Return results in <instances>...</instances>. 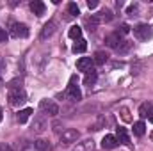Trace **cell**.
<instances>
[{"label": "cell", "mask_w": 153, "mask_h": 151, "mask_svg": "<svg viewBox=\"0 0 153 151\" xmlns=\"http://www.w3.org/2000/svg\"><path fill=\"white\" fill-rule=\"evenodd\" d=\"M96 78H98V73L93 70V71H89V73H85V76H84V85H94L96 84Z\"/></svg>", "instance_id": "18"}, {"label": "cell", "mask_w": 153, "mask_h": 151, "mask_svg": "<svg viewBox=\"0 0 153 151\" xmlns=\"http://www.w3.org/2000/svg\"><path fill=\"white\" fill-rule=\"evenodd\" d=\"M152 110H153V105L146 101V103H143V105L139 107V115H141V117H150Z\"/></svg>", "instance_id": "19"}, {"label": "cell", "mask_w": 153, "mask_h": 151, "mask_svg": "<svg viewBox=\"0 0 153 151\" xmlns=\"http://www.w3.org/2000/svg\"><path fill=\"white\" fill-rule=\"evenodd\" d=\"M27 101V94H25V91L20 87V89H11V93H9V103L13 105V107H18V105H23Z\"/></svg>", "instance_id": "2"}, {"label": "cell", "mask_w": 153, "mask_h": 151, "mask_svg": "<svg viewBox=\"0 0 153 151\" xmlns=\"http://www.w3.org/2000/svg\"><path fill=\"white\" fill-rule=\"evenodd\" d=\"M68 36H70L71 39H80V36H82V29H80L78 25L70 27V30H68Z\"/></svg>", "instance_id": "23"}, {"label": "cell", "mask_w": 153, "mask_h": 151, "mask_svg": "<svg viewBox=\"0 0 153 151\" xmlns=\"http://www.w3.org/2000/svg\"><path fill=\"white\" fill-rule=\"evenodd\" d=\"M0 85H2V80H0Z\"/></svg>", "instance_id": "35"}, {"label": "cell", "mask_w": 153, "mask_h": 151, "mask_svg": "<svg viewBox=\"0 0 153 151\" xmlns=\"http://www.w3.org/2000/svg\"><path fill=\"white\" fill-rule=\"evenodd\" d=\"M84 25L87 27V30H96L98 29V25H100V18L96 16V14H91V16H87L85 20H84Z\"/></svg>", "instance_id": "11"}, {"label": "cell", "mask_w": 153, "mask_h": 151, "mask_svg": "<svg viewBox=\"0 0 153 151\" xmlns=\"http://www.w3.org/2000/svg\"><path fill=\"white\" fill-rule=\"evenodd\" d=\"M116 32H117L119 36H125V34H128V32H130V27H128L126 23H121V25H119V29H117Z\"/></svg>", "instance_id": "27"}, {"label": "cell", "mask_w": 153, "mask_h": 151, "mask_svg": "<svg viewBox=\"0 0 153 151\" xmlns=\"http://www.w3.org/2000/svg\"><path fill=\"white\" fill-rule=\"evenodd\" d=\"M66 96H68L70 100H73V101H78V100L82 98V93H80V89H78V85L75 84V76H71V80H70V85H68V91H66Z\"/></svg>", "instance_id": "5"}, {"label": "cell", "mask_w": 153, "mask_h": 151, "mask_svg": "<svg viewBox=\"0 0 153 151\" xmlns=\"http://www.w3.org/2000/svg\"><path fill=\"white\" fill-rule=\"evenodd\" d=\"M121 115L125 121H130V115H128V109H121Z\"/></svg>", "instance_id": "30"}, {"label": "cell", "mask_w": 153, "mask_h": 151, "mask_svg": "<svg viewBox=\"0 0 153 151\" xmlns=\"http://www.w3.org/2000/svg\"><path fill=\"white\" fill-rule=\"evenodd\" d=\"M85 48H87V41L80 38V39H76V43L73 44V48H71V50H73L75 53H84V52H85Z\"/></svg>", "instance_id": "17"}, {"label": "cell", "mask_w": 153, "mask_h": 151, "mask_svg": "<svg viewBox=\"0 0 153 151\" xmlns=\"http://www.w3.org/2000/svg\"><path fill=\"white\" fill-rule=\"evenodd\" d=\"M134 36L139 39V41H148L153 36V30L148 23H139L134 27Z\"/></svg>", "instance_id": "1"}, {"label": "cell", "mask_w": 153, "mask_h": 151, "mask_svg": "<svg viewBox=\"0 0 153 151\" xmlns=\"http://www.w3.org/2000/svg\"><path fill=\"white\" fill-rule=\"evenodd\" d=\"M100 14H102V16H98V18H100V20H103V21H111V20L114 18V14H112V11H111V9H103Z\"/></svg>", "instance_id": "25"}, {"label": "cell", "mask_w": 153, "mask_h": 151, "mask_svg": "<svg viewBox=\"0 0 153 151\" xmlns=\"http://www.w3.org/2000/svg\"><path fill=\"white\" fill-rule=\"evenodd\" d=\"M55 27H57V25H55V21H53V20H50L48 23H45V25H43V30H41V38H43V39L50 38V36L55 32Z\"/></svg>", "instance_id": "12"}, {"label": "cell", "mask_w": 153, "mask_h": 151, "mask_svg": "<svg viewBox=\"0 0 153 151\" xmlns=\"http://www.w3.org/2000/svg\"><path fill=\"white\" fill-rule=\"evenodd\" d=\"M134 133H135L137 137H143V135L146 133V124H144L143 121H137V123H134Z\"/></svg>", "instance_id": "20"}, {"label": "cell", "mask_w": 153, "mask_h": 151, "mask_svg": "<svg viewBox=\"0 0 153 151\" xmlns=\"http://www.w3.org/2000/svg\"><path fill=\"white\" fill-rule=\"evenodd\" d=\"M0 151H11V146H5V144H0Z\"/></svg>", "instance_id": "32"}, {"label": "cell", "mask_w": 153, "mask_h": 151, "mask_svg": "<svg viewBox=\"0 0 153 151\" xmlns=\"http://www.w3.org/2000/svg\"><path fill=\"white\" fill-rule=\"evenodd\" d=\"M105 43H107V46H111V48H117L123 41H121V36L117 34V32H114V34H109L107 38H105Z\"/></svg>", "instance_id": "13"}, {"label": "cell", "mask_w": 153, "mask_h": 151, "mask_svg": "<svg viewBox=\"0 0 153 151\" xmlns=\"http://www.w3.org/2000/svg\"><path fill=\"white\" fill-rule=\"evenodd\" d=\"M39 109H41V112L45 114V115H50V117H55V115L59 114V107H57V103L52 101V100H41Z\"/></svg>", "instance_id": "3"}, {"label": "cell", "mask_w": 153, "mask_h": 151, "mask_svg": "<svg viewBox=\"0 0 153 151\" xmlns=\"http://www.w3.org/2000/svg\"><path fill=\"white\" fill-rule=\"evenodd\" d=\"M93 66H94V61L91 57H80L76 61V70L78 71H84V73H89L93 71Z\"/></svg>", "instance_id": "6"}, {"label": "cell", "mask_w": 153, "mask_h": 151, "mask_svg": "<svg viewBox=\"0 0 153 151\" xmlns=\"http://www.w3.org/2000/svg\"><path fill=\"white\" fill-rule=\"evenodd\" d=\"M45 4L43 2H39V0H32L30 2V11L36 14V16H41V14H45Z\"/></svg>", "instance_id": "14"}, {"label": "cell", "mask_w": 153, "mask_h": 151, "mask_svg": "<svg viewBox=\"0 0 153 151\" xmlns=\"http://www.w3.org/2000/svg\"><path fill=\"white\" fill-rule=\"evenodd\" d=\"M5 39H7V32L4 29H0V43H5Z\"/></svg>", "instance_id": "31"}, {"label": "cell", "mask_w": 153, "mask_h": 151, "mask_svg": "<svg viewBox=\"0 0 153 151\" xmlns=\"http://www.w3.org/2000/svg\"><path fill=\"white\" fill-rule=\"evenodd\" d=\"M96 64H105L107 61H109V55L105 53V52H102V50H98L96 53H94V59H93Z\"/></svg>", "instance_id": "21"}, {"label": "cell", "mask_w": 153, "mask_h": 151, "mask_svg": "<svg viewBox=\"0 0 153 151\" xmlns=\"http://www.w3.org/2000/svg\"><path fill=\"white\" fill-rule=\"evenodd\" d=\"M46 128H48L46 117H45V115H36V117H34V123H32V132H34V133H43Z\"/></svg>", "instance_id": "7"}, {"label": "cell", "mask_w": 153, "mask_h": 151, "mask_svg": "<svg viewBox=\"0 0 153 151\" xmlns=\"http://www.w3.org/2000/svg\"><path fill=\"white\" fill-rule=\"evenodd\" d=\"M11 34L14 38H27L29 36V27L25 23H13L11 25Z\"/></svg>", "instance_id": "8"}, {"label": "cell", "mask_w": 153, "mask_h": 151, "mask_svg": "<svg viewBox=\"0 0 153 151\" xmlns=\"http://www.w3.org/2000/svg\"><path fill=\"white\" fill-rule=\"evenodd\" d=\"M148 119H150V121L153 123V110H152V114H150V117H148Z\"/></svg>", "instance_id": "33"}, {"label": "cell", "mask_w": 153, "mask_h": 151, "mask_svg": "<svg viewBox=\"0 0 153 151\" xmlns=\"http://www.w3.org/2000/svg\"><path fill=\"white\" fill-rule=\"evenodd\" d=\"M130 50H132V43H130V41H123V43L116 48V52L121 53V55H123V53H128Z\"/></svg>", "instance_id": "22"}, {"label": "cell", "mask_w": 153, "mask_h": 151, "mask_svg": "<svg viewBox=\"0 0 153 151\" xmlns=\"http://www.w3.org/2000/svg\"><path fill=\"white\" fill-rule=\"evenodd\" d=\"M34 148L38 151H50L52 150V146H50V142H48L46 139H38V141H34Z\"/></svg>", "instance_id": "16"}, {"label": "cell", "mask_w": 153, "mask_h": 151, "mask_svg": "<svg viewBox=\"0 0 153 151\" xmlns=\"http://www.w3.org/2000/svg\"><path fill=\"white\" fill-rule=\"evenodd\" d=\"M32 115V109H23V110H20V112L16 114V119H18V123L20 124H23V123H27L29 121V117Z\"/></svg>", "instance_id": "15"}, {"label": "cell", "mask_w": 153, "mask_h": 151, "mask_svg": "<svg viewBox=\"0 0 153 151\" xmlns=\"http://www.w3.org/2000/svg\"><path fill=\"white\" fill-rule=\"evenodd\" d=\"M117 139H116V135H105L103 139H102V148L103 150H114L117 148Z\"/></svg>", "instance_id": "10"}, {"label": "cell", "mask_w": 153, "mask_h": 151, "mask_svg": "<svg viewBox=\"0 0 153 151\" xmlns=\"http://www.w3.org/2000/svg\"><path fill=\"white\" fill-rule=\"evenodd\" d=\"M116 139H117V142L119 144H130V135H128V132H126V128H123V126H119V128H116Z\"/></svg>", "instance_id": "9"}, {"label": "cell", "mask_w": 153, "mask_h": 151, "mask_svg": "<svg viewBox=\"0 0 153 151\" xmlns=\"http://www.w3.org/2000/svg\"><path fill=\"white\" fill-rule=\"evenodd\" d=\"M78 137H80L78 130L68 128V130H64V132L61 133V144H75L76 141H78Z\"/></svg>", "instance_id": "4"}, {"label": "cell", "mask_w": 153, "mask_h": 151, "mask_svg": "<svg viewBox=\"0 0 153 151\" xmlns=\"http://www.w3.org/2000/svg\"><path fill=\"white\" fill-rule=\"evenodd\" d=\"M27 141H16L13 146H11V151H25L27 150Z\"/></svg>", "instance_id": "24"}, {"label": "cell", "mask_w": 153, "mask_h": 151, "mask_svg": "<svg viewBox=\"0 0 153 151\" xmlns=\"http://www.w3.org/2000/svg\"><path fill=\"white\" fill-rule=\"evenodd\" d=\"M68 13H70V16H78L80 14V9H78V5H76L75 2L68 4Z\"/></svg>", "instance_id": "26"}, {"label": "cell", "mask_w": 153, "mask_h": 151, "mask_svg": "<svg viewBox=\"0 0 153 151\" xmlns=\"http://www.w3.org/2000/svg\"><path fill=\"white\" fill-rule=\"evenodd\" d=\"M137 11H139V5L134 4V5H130V7L126 9V14H128V16H137Z\"/></svg>", "instance_id": "28"}, {"label": "cell", "mask_w": 153, "mask_h": 151, "mask_svg": "<svg viewBox=\"0 0 153 151\" xmlns=\"http://www.w3.org/2000/svg\"><path fill=\"white\" fill-rule=\"evenodd\" d=\"M87 7L89 9H96L98 7V2L96 0H87Z\"/></svg>", "instance_id": "29"}, {"label": "cell", "mask_w": 153, "mask_h": 151, "mask_svg": "<svg viewBox=\"0 0 153 151\" xmlns=\"http://www.w3.org/2000/svg\"><path fill=\"white\" fill-rule=\"evenodd\" d=\"M0 121H2V109H0Z\"/></svg>", "instance_id": "34"}]
</instances>
